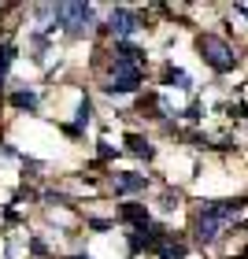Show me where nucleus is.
I'll list each match as a JSON object with an SVG mask.
<instances>
[{
	"instance_id": "f257e3e1",
	"label": "nucleus",
	"mask_w": 248,
	"mask_h": 259,
	"mask_svg": "<svg viewBox=\"0 0 248 259\" xmlns=\"http://www.w3.org/2000/svg\"><path fill=\"white\" fill-rule=\"evenodd\" d=\"M241 211V200H222V204H208L204 211H200V219H196V241H215L219 237V230L226 226V222L233 219Z\"/></svg>"
},
{
	"instance_id": "f8f14e48",
	"label": "nucleus",
	"mask_w": 248,
	"mask_h": 259,
	"mask_svg": "<svg viewBox=\"0 0 248 259\" xmlns=\"http://www.w3.org/2000/svg\"><path fill=\"white\" fill-rule=\"evenodd\" d=\"M74 259H89V255H74Z\"/></svg>"
},
{
	"instance_id": "9b49d317",
	"label": "nucleus",
	"mask_w": 248,
	"mask_h": 259,
	"mask_svg": "<svg viewBox=\"0 0 248 259\" xmlns=\"http://www.w3.org/2000/svg\"><path fill=\"white\" fill-rule=\"evenodd\" d=\"M130 148H134L137 156H152V148H148V145H145L141 137H130Z\"/></svg>"
},
{
	"instance_id": "0eeeda50",
	"label": "nucleus",
	"mask_w": 248,
	"mask_h": 259,
	"mask_svg": "<svg viewBox=\"0 0 248 259\" xmlns=\"http://www.w3.org/2000/svg\"><path fill=\"white\" fill-rule=\"evenodd\" d=\"M122 215H126L130 222H134V226H141V230L148 226V215H145V211H141L137 204H126V207H122Z\"/></svg>"
},
{
	"instance_id": "20e7f679",
	"label": "nucleus",
	"mask_w": 248,
	"mask_h": 259,
	"mask_svg": "<svg viewBox=\"0 0 248 259\" xmlns=\"http://www.w3.org/2000/svg\"><path fill=\"white\" fill-rule=\"evenodd\" d=\"M56 19H60L70 33H81L93 22V11H89V4H60L56 8Z\"/></svg>"
},
{
	"instance_id": "9d476101",
	"label": "nucleus",
	"mask_w": 248,
	"mask_h": 259,
	"mask_svg": "<svg viewBox=\"0 0 248 259\" xmlns=\"http://www.w3.org/2000/svg\"><path fill=\"white\" fill-rule=\"evenodd\" d=\"M11 104H15V108H33V104H37V97H33V93H15V97H11Z\"/></svg>"
},
{
	"instance_id": "7ed1b4c3",
	"label": "nucleus",
	"mask_w": 248,
	"mask_h": 259,
	"mask_svg": "<svg viewBox=\"0 0 248 259\" xmlns=\"http://www.w3.org/2000/svg\"><path fill=\"white\" fill-rule=\"evenodd\" d=\"M137 85H141V70H137V63L115 60V70H111V85H108V93H134Z\"/></svg>"
},
{
	"instance_id": "423d86ee",
	"label": "nucleus",
	"mask_w": 248,
	"mask_h": 259,
	"mask_svg": "<svg viewBox=\"0 0 248 259\" xmlns=\"http://www.w3.org/2000/svg\"><path fill=\"white\" fill-rule=\"evenodd\" d=\"M115 189H119V193H137V189H145V174H122V178H115Z\"/></svg>"
},
{
	"instance_id": "1a4fd4ad",
	"label": "nucleus",
	"mask_w": 248,
	"mask_h": 259,
	"mask_svg": "<svg viewBox=\"0 0 248 259\" xmlns=\"http://www.w3.org/2000/svg\"><path fill=\"white\" fill-rule=\"evenodd\" d=\"M11 60H15V49H11V45H0V78L8 74V67H11Z\"/></svg>"
},
{
	"instance_id": "39448f33",
	"label": "nucleus",
	"mask_w": 248,
	"mask_h": 259,
	"mask_svg": "<svg viewBox=\"0 0 248 259\" xmlns=\"http://www.w3.org/2000/svg\"><path fill=\"white\" fill-rule=\"evenodd\" d=\"M137 26H141V22H137L134 11H126V8H115V11H111V30L119 33V37H134Z\"/></svg>"
},
{
	"instance_id": "6e6552de",
	"label": "nucleus",
	"mask_w": 248,
	"mask_h": 259,
	"mask_svg": "<svg viewBox=\"0 0 248 259\" xmlns=\"http://www.w3.org/2000/svg\"><path fill=\"white\" fill-rule=\"evenodd\" d=\"M159 255L163 259H185V248L182 244H171V241H159Z\"/></svg>"
},
{
	"instance_id": "f03ea898",
	"label": "nucleus",
	"mask_w": 248,
	"mask_h": 259,
	"mask_svg": "<svg viewBox=\"0 0 248 259\" xmlns=\"http://www.w3.org/2000/svg\"><path fill=\"white\" fill-rule=\"evenodd\" d=\"M196 49L208 60V67H215V70H233L237 67V52H233L222 37H215V33H204V37L196 41Z\"/></svg>"
}]
</instances>
